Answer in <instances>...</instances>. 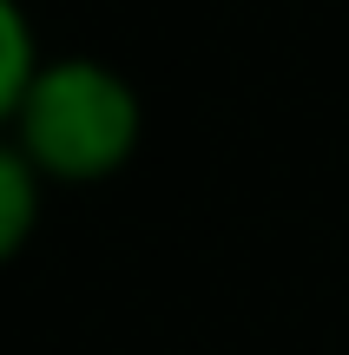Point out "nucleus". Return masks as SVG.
<instances>
[{
    "instance_id": "obj_2",
    "label": "nucleus",
    "mask_w": 349,
    "mask_h": 355,
    "mask_svg": "<svg viewBox=\"0 0 349 355\" xmlns=\"http://www.w3.org/2000/svg\"><path fill=\"white\" fill-rule=\"evenodd\" d=\"M46 191H53V184L26 165V152L0 132V270L33 243L40 217H46Z\"/></svg>"
},
{
    "instance_id": "obj_1",
    "label": "nucleus",
    "mask_w": 349,
    "mask_h": 355,
    "mask_svg": "<svg viewBox=\"0 0 349 355\" xmlns=\"http://www.w3.org/2000/svg\"><path fill=\"white\" fill-rule=\"evenodd\" d=\"M7 139L53 191L112 184L145 145V99L99 53H46Z\"/></svg>"
},
{
    "instance_id": "obj_3",
    "label": "nucleus",
    "mask_w": 349,
    "mask_h": 355,
    "mask_svg": "<svg viewBox=\"0 0 349 355\" xmlns=\"http://www.w3.org/2000/svg\"><path fill=\"white\" fill-rule=\"evenodd\" d=\"M40 33H33V13L20 7V0H0V132L13 125V112H20L26 86H33L40 73Z\"/></svg>"
}]
</instances>
